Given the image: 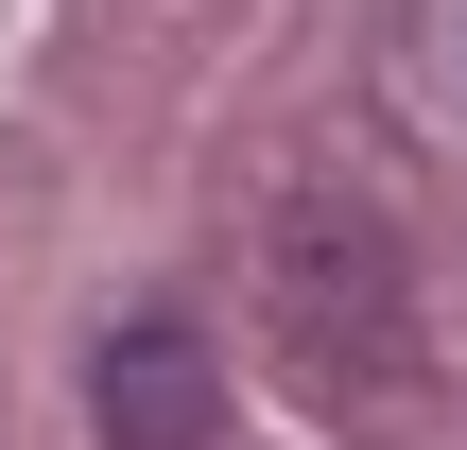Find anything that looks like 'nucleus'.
I'll use <instances>...</instances> for the list:
<instances>
[{
	"label": "nucleus",
	"instance_id": "obj_1",
	"mask_svg": "<svg viewBox=\"0 0 467 450\" xmlns=\"http://www.w3.org/2000/svg\"><path fill=\"white\" fill-rule=\"evenodd\" d=\"M260 312H277V364L312 399H399L416 364V277H399V225L347 208V191H295L260 225Z\"/></svg>",
	"mask_w": 467,
	"mask_h": 450
},
{
	"label": "nucleus",
	"instance_id": "obj_2",
	"mask_svg": "<svg viewBox=\"0 0 467 450\" xmlns=\"http://www.w3.org/2000/svg\"><path fill=\"white\" fill-rule=\"evenodd\" d=\"M104 450H208L225 434V364H208V330H173V312H139V330H104Z\"/></svg>",
	"mask_w": 467,
	"mask_h": 450
}]
</instances>
